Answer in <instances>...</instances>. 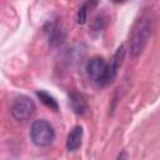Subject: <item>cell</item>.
<instances>
[{
	"label": "cell",
	"instance_id": "8fae6325",
	"mask_svg": "<svg viewBox=\"0 0 160 160\" xmlns=\"http://www.w3.org/2000/svg\"><path fill=\"white\" fill-rule=\"evenodd\" d=\"M106 18L104 16V15H96L95 18H94V20H92V22H91V28H92V30L94 31H101L105 26H106Z\"/></svg>",
	"mask_w": 160,
	"mask_h": 160
},
{
	"label": "cell",
	"instance_id": "277c9868",
	"mask_svg": "<svg viewBox=\"0 0 160 160\" xmlns=\"http://www.w3.org/2000/svg\"><path fill=\"white\" fill-rule=\"evenodd\" d=\"M108 62L101 56L91 58L86 64V74L95 84L99 86H105V75H106Z\"/></svg>",
	"mask_w": 160,
	"mask_h": 160
},
{
	"label": "cell",
	"instance_id": "7a4b0ae2",
	"mask_svg": "<svg viewBox=\"0 0 160 160\" xmlns=\"http://www.w3.org/2000/svg\"><path fill=\"white\" fill-rule=\"evenodd\" d=\"M30 138L36 146H49L55 139L54 126L46 119H38L31 124Z\"/></svg>",
	"mask_w": 160,
	"mask_h": 160
},
{
	"label": "cell",
	"instance_id": "9c48e42d",
	"mask_svg": "<svg viewBox=\"0 0 160 160\" xmlns=\"http://www.w3.org/2000/svg\"><path fill=\"white\" fill-rule=\"evenodd\" d=\"M96 5H98L96 1H86V2H84L79 8V10H78V15H76L78 24H81V25L85 24L86 22V19H88V11L91 10L92 8H95Z\"/></svg>",
	"mask_w": 160,
	"mask_h": 160
},
{
	"label": "cell",
	"instance_id": "8992f818",
	"mask_svg": "<svg viewBox=\"0 0 160 160\" xmlns=\"http://www.w3.org/2000/svg\"><path fill=\"white\" fill-rule=\"evenodd\" d=\"M82 135H84L82 128L80 125L74 126L70 130V132L68 134V138H66V149L69 151H76L81 146Z\"/></svg>",
	"mask_w": 160,
	"mask_h": 160
},
{
	"label": "cell",
	"instance_id": "ba28073f",
	"mask_svg": "<svg viewBox=\"0 0 160 160\" xmlns=\"http://www.w3.org/2000/svg\"><path fill=\"white\" fill-rule=\"evenodd\" d=\"M36 96L40 99V101L45 105V106H48L49 109H51V110H54V111H58L59 110V104H58V101H56V99L52 96V95H50L49 92H46V91H44V90H39V91H36Z\"/></svg>",
	"mask_w": 160,
	"mask_h": 160
},
{
	"label": "cell",
	"instance_id": "52a82bcc",
	"mask_svg": "<svg viewBox=\"0 0 160 160\" xmlns=\"http://www.w3.org/2000/svg\"><path fill=\"white\" fill-rule=\"evenodd\" d=\"M69 102L72 109V111L76 115H84L88 111V102L82 94L78 91H72L69 95Z\"/></svg>",
	"mask_w": 160,
	"mask_h": 160
},
{
	"label": "cell",
	"instance_id": "5b68a950",
	"mask_svg": "<svg viewBox=\"0 0 160 160\" xmlns=\"http://www.w3.org/2000/svg\"><path fill=\"white\" fill-rule=\"evenodd\" d=\"M124 56H125V46L121 45L118 48V50L115 51V54L112 55L110 62L106 65V75H105V86L111 84L115 78H116V74H118V70L119 68L121 66L122 64V60H124Z\"/></svg>",
	"mask_w": 160,
	"mask_h": 160
},
{
	"label": "cell",
	"instance_id": "6da1fadb",
	"mask_svg": "<svg viewBox=\"0 0 160 160\" xmlns=\"http://www.w3.org/2000/svg\"><path fill=\"white\" fill-rule=\"evenodd\" d=\"M154 25H155V16L151 9L144 11L140 15V18L135 20L129 36V49L131 56L138 58L142 52L144 48L146 46L152 34Z\"/></svg>",
	"mask_w": 160,
	"mask_h": 160
},
{
	"label": "cell",
	"instance_id": "30bf717a",
	"mask_svg": "<svg viewBox=\"0 0 160 160\" xmlns=\"http://www.w3.org/2000/svg\"><path fill=\"white\" fill-rule=\"evenodd\" d=\"M62 31L56 26V25H52L51 26V30H50V35H49V41L51 45H59L61 44L62 41Z\"/></svg>",
	"mask_w": 160,
	"mask_h": 160
},
{
	"label": "cell",
	"instance_id": "3957f363",
	"mask_svg": "<svg viewBox=\"0 0 160 160\" xmlns=\"http://www.w3.org/2000/svg\"><path fill=\"white\" fill-rule=\"evenodd\" d=\"M36 110L35 102L26 95L18 96L11 105V115L18 121L29 120Z\"/></svg>",
	"mask_w": 160,
	"mask_h": 160
},
{
	"label": "cell",
	"instance_id": "7c38bea8",
	"mask_svg": "<svg viewBox=\"0 0 160 160\" xmlns=\"http://www.w3.org/2000/svg\"><path fill=\"white\" fill-rule=\"evenodd\" d=\"M116 160H128V154H126V151H121V152L119 154V156H118Z\"/></svg>",
	"mask_w": 160,
	"mask_h": 160
}]
</instances>
